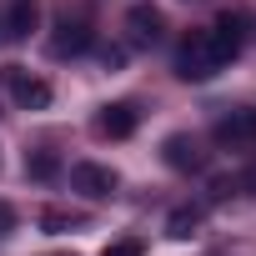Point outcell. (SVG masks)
I'll return each mask as SVG.
<instances>
[{"label": "cell", "mask_w": 256, "mask_h": 256, "mask_svg": "<svg viewBox=\"0 0 256 256\" xmlns=\"http://www.w3.org/2000/svg\"><path fill=\"white\" fill-rule=\"evenodd\" d=\"M221 66H226V60L216 56V46L206 40V30L186 36V40H181V50H176V76H181V80H211Z\"/></svg>", "instance_id": "1"}, {"label": "cell", "mask_w": 256, "mask_h": 256, "mask_svg": "<svg viewBox=\"0 0 256 256\" xmlns=\"http://www.w3.org/2000/svg\"><path fill=\"white\" fill-rule=\"evenodd\" d=\"M6 86H10V96H16V106H20V110H46V106L56 100L50 80L30 76L26 66H6Z\"/></svg>", "instance_id": "2"}, {"label": "cell", "mask_w": 256, "mask_h": 256, "mask_svg": "<svg viewBox=\"0 0 256 256\" xmlns=\"http://www.w3.org/2000/svg\"><path fill=\"white\" fill-rule=\"evenodd\" d=\"M136 126H141V110L131 100H110L96 110V136L106 141H126V136H136Z\"/></svg>", "instance_id": "3"}, {"label": "cell", "mask_w": 256, "mask_h": 256, "mask_svg": "<svg viewBox=\"0 0 256 256\" xmlns=\"http://www.w3.org/2000/svg\"><path fill=\"white\" fill-rule=\"evenodd\" d=\"M96 46V30L86 26V20H70V16H60L56 20V30H50V56H86Z\"/></svg>", "instance_id": "4"}, {"label": "cell", "mask_w": 256, "mask_h": 256, "mask_svg": "<svg viewBox=\"0 0 256 256\" xmlns=\"http://www.w3.org/2000/svg\"><path fill=\"white\" fill-rule=\"evenodd\" d=\"M206 40L216 46V56L231 66L236 56H241V46H246V16H216V26H206Z\"/></svg>", "instance_id": "5"}, {"label": "cell", "mask_w": 256, "mask_h": 256, "mask_svg": "<svg viewBox=\"0 0 256 256\" xmlns=\"http://www.w3.org/2000/svg\"><path fill=\"white\" fill-rule=\"evenodd\" d=\"M70 186H76L80 196H90V201H100V196H116V186H120V176H116L110 166H96V161H76V166H70Z\"/></svg>", "instance_id": "6"}, {"label": "cell", "mask_w": 256, "mask_h": 256, "mask_svg": "<svg viewBox=\"0 0 256 256\" xmlns=\"http://www.w3.org/2000/svg\"><path fill=\"white\" fill-rule=\"evenodd\" d=\"M161 161L171 171H206V151L196 136H166L161 141Z\"/></svg>", "instance_id": "7"}, {"label": "cell", "mask_w": 256, "mask_h": 256, "mask_svg": "<svg viewBox=\"0 0 256 256\" xmlns=\"http://www.w3.org/2000/svg\"><path fill=\"white\" fill-rule=\"evenodd\" d=\"M216 141H221V146H246V141H256V106L221 116V120H216Z\"/></svg>", "instance_id": "8"}, {"label": "cell", "mask_w": 256, "mask_h": 256, "mask_svg": "<svg viewBox=\"0 0 256 256\" xmlns=\"http://www.w3.org/2000/svg\"><path fill=\"white\" fill-rule=\"evenodd\" d=\"M126 26H131V46H156L161 30H166V20H161L156 6H136L131 16H126Z\"/></svg>", "instance_id": "9"}, {"label": "cell", "mask_w": 256, "mask_h": 256, "mask_svg": "<svg viewBox=\"0 0 256 256\" xmlns=\"http://www.w3.org/2000/svg\"><path fill=\"white\" fill-rule=\"evenodd\" d=\"M40 26V0H10L6 10V40H26Z\"/></svg>", "instance_id": "10"}, {"label": "cell", "mask_w": 256, "mask_h": 256, "mask_svg": "<svg viewBox=\"0 0 256 256\" xmlns=\"http://www.w3.org/2000/svg\"><path fill=\"white\" fill-rule=\"evenodd\" d=\"M196 226H201V206H176V211H171V221H166V231H171L176 241H186Z\"/></svg>", "instance_id": "11"}, {"label": "cell", "mask_w": 256, "mask_h": 256, "mask_svg": "<svg viewBox=\"0 0 256 256\" xmlns=\"http://www.w3.org/2000/svg\"><path fill=\"white\" fill-rule=\"evenodd\" d=\"M141 251H146V241H141V236H120V241H110L100 256H141Z\"/></svg>", "instance_id": "12"}, {"label": "cell", "mask_w": 256, "mask_h": 256, "mask_svg": "<svg viewBox=\"0 0 256 256\" xmlns=\"http://www.w3.org/2000/svg\"><path fill=\"white\" fill-rule=\"evenodd\" d=\"M26 176H36V181H46V176H56V156H26Z\"/></svg>", "instance_id": "13"}, {"label": "cell", "mask_w": 256, "mask_h": 256, "mask_svg": "<svg viewBox=\"0 0 256 256\" xmlns=\"http://www.w3.org/2000/svg\"><path fill=\"white\" fill-rule=\"evenodd\" d=\"M40 226H46V231H66V226H76V216H66V211H46Z\"/></svg>", "instance_id": "14"}, {"label": "cell", "mask_w": 256, "mask_h": 256, "mask_svg": "<svg viewBox=\"0 0 256 256\" xmlns=\"http://www.w3.org/2000/svg\"><path fill=\"white\" fill-rule=\"evenodd\" d=\"M6 226H10V206H0V236H6Z\"/></svg>", "instance_id": "15"}]
</instances>
